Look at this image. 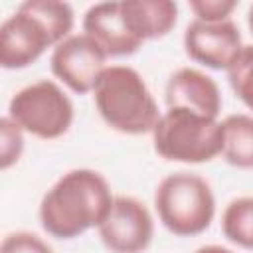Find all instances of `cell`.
Listing matches in <instances>:
<instances>
[{"instance_id": "21", "label": "cell", "mask_w": 253, "mask_h": 253, "mask_svg": "<svg viewBox=\"0 0 253 253\" xmlns=\"http://www.w3.org/2000/svg\"><path fill=\"white\" fill-rule=\"evenodd\" d=\"M247 24H249V30L253 34V4L249 6V12H247Z\"/></svg>"}, {"instance_id": "15", "label": "cell", "mask_w": 253, "mask_h": 253, "mask_svg": "<svg viewBox=\"0 0 253 253\" xmlns=\"http://www.w3.org/2000/svg\"><path fill=\"white\" fill-rule=\"evenodd\" d=\"M221 231L223 235L243 247L253 249V198L243 196L231 200L221 215Z\"/></svg>"}, {"instance_id": "6", "label": "cell", "mask_w": 253, "mask_h": 253, "mask_svg": "<svg viewBox=\"0 0 253 253\" xmlns=\"http://www.w3.org/2000/svg\"><path fill=\"white\" fill-rule=\"evenodd\" d=\"M107 53L87 34H73L57 43L49 57L51 73L73 93L85 95L95 89L107 69Z\"/></svg>"}, {"instance_id": "18", "label": "cell", "mask_w": 253, "mask_h": 253, "mask_svg": "<svg viewBox=\"0 0 253 253\" xmlns=\"http://www.w3.org/2000/svg\"><path fill=\"white\" fill-rule=\"evenodd\" d=\"M0 253H53V251L40 235L30 231H14L2 239Z\"/></svg>"}, {"instance_id": "16", "label": "cell", "mask_w": 253, "mask_h": 253, "mask_svg": "<svg viewBox=\"0 0 253 253\" xmlns=\"http://www.w3.org/2000/svg\"><path fill=\"white\" fill-rule=\"evenodd\" d=\"M227 79L233 93L253 111V45H243L227 69Z\"/></svg>"}, {"instance_id": "11", "label": "cell", "mask_w": 253, "mask_h": 253, "mask_svg": "<svg viewBox=\"0 0 253 253\" xmlns=\"http://www.w3.org/2000/svg\"><path fill=\"white\" fill-rule=\"evenodd\" d=\"M164 95L168 109H188L210 119H217L221 111V93L217 83L194 67L174 71L168 77Z\"/></svg>"}, {"instance_id": "2", "label": "cell", "mask_w": 253, "mask_h": 253, "mask_svg": "<svg viewBox=\"0 0 253 253\" xmlns=\"http://www.w3.org/2000/svg\"><path fill=\"white\" fill-rule=\"evenodd\" d=\"M95 107L101 119L123 134L152 132L160 113L142 75L128 65H111L99 77Z\"/></svg>"}, {"instance_id": "13", "label": "cell", "mask_w": 253, "mask_h": 253, "mask_svg": "<svg viewBox=\"0 0 253 253\" xmlns=\"http://www.w3.org/2000/svg\"><path fill=\"white\" fill-rule=\"evenodd\" d=\"M223 126V150L221 156L235 168H253V117L229 115L221 121Z\"/></svg>"}, {"instance_id": "3", "label": "cell", "mask_w": 253, "mask_h": 253, "mask_svg": "<svg viewBox=\"0 0 253 253\" xmlns=\"http://www.w3.org/2000/svg\"><path fill=\"white\" fill-rule=\"evenodd\" d=\"M154 150L170 162L202 164L223 150L221 121L198 115L188 109H168L152 130Z\"/></svg>"}, {"instance_id": "20", "label": "cell", "mask_w": 253, "mask_h": 253, "mask_svg": "<svg viewBox=\"0 0 253 253\" xmlns=\"http://www.w3.org/2000/svg\"><path fill=\"white\" fill-rule=\"evenodd\" d=\"M196 253H235L227 247H221V245H204L200 249H196Z\"/></svg>"}, {"instance_id": "7", "label": "cell", "mask_w": 253, "mask_h": 253, "mask_svg": "<svg viewBox=\"0 0 253 253\" xmlns=\"http://www.w3.org/2000/svg\"><path fill=\"white\" fill-rule=\"evenodd\" d=\"M97 229L111 253H142L152 241L154 221L142 202L130 196H117Z\"/></svg>"}, {"instance_id": "8", "label": "cell", "mask_w": 253, "mask_h": 253, "mask_svg": "<svg viewBox=\"0 0 253 253\" xmlns=\"http://www.w3.org/2000/svg\"><path fill=\"white\" fill-rule=\"evenodd\" d=\"M241 34L233 20L202 22L194 20L184 32V49L190 59L210 69H229L241 51Z\"/></svg>"}, {"instance_id": "14", "label": "cell", "mask_w": 253, "mask_h": 253, "mask_svg": "<svg viewBox=\"0 0 253 253\" xmlns=\"http://www.w3.org/2000/svg\"><path fill=\"white\" fill-rule=\"evenodd\" d=\"M22 10L30 12L47 30L53 47L71 36L73 30V8L59 0H28L20 4Z\"/></svg>"}, {"instance_id": "17", "label": "cell", "mask_w": 253, "mask_h": 253, "mask_svg": "<svg viewBox=\"0 0 253 253\" xmlns=\"http://www.w3.org/2000/svg\"><path fill=\"white\" fill-rule=\"evenodd\" d=\"M24 130L8 115L0 119V168L8 170L24 152Z\"/></svg>"}, {"instance_id": "1", "label": "cell", "mask_w": 253, "mask_h": 253, "mask_svg": "<svg viewBox=\"0 0 253 253\" xmlns=\"http://www.w3.org/2000/svg\"><path fill=\"white\" fill-rule=\"evenodd\" d=\"M113 194L103 174L91 168L65 172L42 198V227L57 239H73L99 227L113 206Z\"/></svg>"}, {"instance_id": "4", "label": "cell", "mask_w": 253, "mask_h": 253, "mask_svg": "<svg viewBox=\"0 0 253 253\" xmlns=\"http://www.w3.org/2000/svg\"><path fill=\"white\" fill-rule=\"evenodd\" d=\"M154 208L162 225L180 237L206 231L215 215V198L210 184L194 172H174L160 180Z\"/></svg>"}, {"instance_id": "12", "label": "cell", "mask_w": 253, "mask_h": 253, "mask_svg": "<svg viewBox=\"0 0 253 253\" xmlns=\"http://www.w3.org/2000/svg\"><path fill=\"white\" fill-rule=\"evenodd\" d=\"M121 12L140 42L166 36L178 20V4L172 0H121Z\"/></svg>"}, {"instance_id": "5", "label": "cell", "mask_w": 253, "mask_h": 253, "mask_svg": "<svg viewBox=\"0 0 253 253\" xmlns=\"http://www.w3.org/2000/svg\"><path fill=\"white\" fill-rule=\"evenodd\" d=\"M8 117L18 123L22 130L43 140H53L69 130L73 123V103L57 83L40 79L22 87L10 99Z\"/></svg>"}, {"instance_id": "9", "label": "cell", "mask_w": 253, "mask_h": 253, "mask_svg": "<svg viewBox=\"0 0 253 253\" xmlns=\"http://www.w3.org/2000/svg\"><path fill=\"white\" fill-rule=\"evenodd\" d=\"M51 45L42 22L20 6L0 26V65L4 69H24Z\"/></svg>"}, {"instance_id": "10", "label": "cell", "mask_w": 253, "mask_h": 253, "mask_svg": "<svg viewBox=\"0 0 253 253\" xmlns=\"http://www.w3.org/2000/svg\"><path fill=\"white\" fill-rule=\"evenodd\" d=\"M83 34H87L107 57L132 55L140 47V40L126 26L121 2H97L83 16Z\"/></svg>"}, {"instance_id": "19", "label": "cell", "mask_w": 253, "mask_h": 253, "mask_svg": "<svg viewBox=\"0 0 253 253\" xmlns=\"http://www.w3.org/2000/svg\"><path fill=\"white\" fill-rule=\"evenodd\" d=\"M237 8L235 0H192L190 10L196 14V20L202 22H223L229 20V14Z\"/></svg>"}]
</instances>
